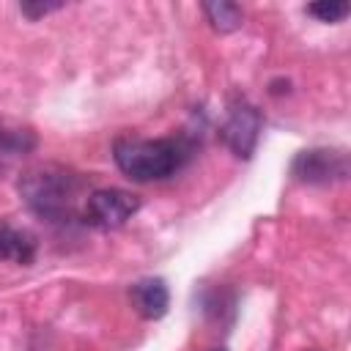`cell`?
<instances>
[{"mask_svg":"<svg viewBox=\"0 0 351 351\" xmlns=\"http://www.w3.org/2000/svg\"><path fill=\"white\" fill-rule=\"evenodd\" d=\"M137 211H140V197L118 186L93 189L90 195H85V203H82L85 222L101 230L123 228Z\"/></svg>","mask_w":351,"mask_h":351,"instance_id":"3957f363","label":"cell"},{"mask_svg":"<svg viewBox=\"0 0 351 351\" xmlns=\"http://www.w3.org/2000/svg\"><path fill=\"white\" fill-rule=\"evenodd\" d=\"M38 252V239L27 228L0 219V261L14 266H30Z\"/></svg>","mask_w":351,"mask_h":351,"instance_id":"ba28073f","label":"cell"},{"mask_svg":"<svg viewBox=\"0 0 351 351\" xmlns=\"http://www.w3.org/2000/svg\"><path fill=\"white\" fill-rule=\"evenodd\" d=\"M261 126H263V118H261V110L247 101V99H236L228 110V118L222 123V140L225 145L239 156V159H250L255 145H258V137H261Z\"/></svg>","mask_w":351,"mask_h":351,"instance_id":"277c9868","label":"cell"},{"mask_svg":"<svg viewBox=\"0 0 351 351\" xmlns=\"http://www.w3.org/2000/svg\"><path fill=\"white\" fill-rule=\"evenodd\" d=\"M192 145L186 137H132L123 134L112 143V159L118 170L140 184L170 178L189 159Z\"/></svg>","mask_w":351,"mask_h":351,"instance_id":"6da1fadb","label":"cell"},{"mask_svg":"<svg viewBox=\"0 0 351 351\" xmlns=\"http://www.w3.org/2000/svg\"><path fill=\"white\" fill-rule=\"evenodd\" d=\"M36 143H38V137L27 123L0 118V176H5L27 154H33Z\"/></svg>","mask_w":351,"mask_h":351,"instance_id":"8992f818","label":"cell"},{"mask_svg":"<svg viewBox=\"0 0 351 351\" xmlns=\"http://www.w3.org/2000/svg\"><path fill=\"white\" fill-rule=\"evenodd\" d=\"M203 14L208 19V25L219 33H233L244 25V11L241 5L236 3H228V0H211V3H203Z\"/></svg>","mask_w":351,"mask_h":351,"instance_id":"9c48e42d","label":"cell"},{"mask_svg":"<svg viewBox=\"0 0 351 351\" xmlns=\"http://www.w3.org/2000/svg\"><path fill=\"white\" fill-rule=\"evenodd\" d=\"M58 8H63V5L60 3H22L19 5V11L25 16H30V19H38V16H44L49 11H58Z\"/></svg>","mask_w":351,"mask_h":351,"instance_id":"8fae6325","label":"cell"},{"mask_svg":"<svg viewBox=\"0 0 351 351\" xmlns=\"http://www.w3.org/2000/svg\"><path fill=\"white\" fill-rule=\"evenodd\" d=\"M208 351H225V348H208Z\"/></svg>","mask_w":351,"mask_h":351,"instance_id":"7c38bea8","label":"cell"},{"mask_svg":"<svg viewBox=\"0 0 351 351\" xmlns=\"http://www.w3.org/2000/svg\"><path fill=\"white\" fill-rule=\"evenodd\" d=\"M348 11H351V5L343 3V0H329V3H313V5H307V14L315 16V19H321V22H343L348 16Z\"/></svg>","mask_w":351,"mask_h":351,"instance_id":"30bf717a","label":"cell"},{"mask_svg":"<svg viewBox=\"0 0 351 351\" xmlns=\"http://www.w3.org/2000/svg\"><path fill=\"white\" fill-rule=\"evenodd\" d=\"M291 173L302 181V184H332L348 176V156L343 151H332V148H310V151H299Z\"/></svg>","mask_w":351,"mask_h":351,"instance_id":"5b68a950","label":"cell"},{"mask_svg":"<svg viewBox=\"0 0 351 351\" xmlns=\"http://www.w3.org/2000/svg\"><path fill=\"white\" fill-rule=\"evenodd\" d=\"M19 195L41 219L63 222L77 211L82 197V178L63 165H36L19 176Z\"/></svg>","mask_w":351,"mask_h":351,"instance_id":"7a4b0ae2","label":"cell"},{"mask_svg":"<svg viewBox=\"0 0 351 351\" xmlns=\"http://www.w3.org/2000/svg\"><path fill=\"white\" fill-rule=\"evenodd\" d=\"M129 299H132V307L137 310V315L145 321H159L170 307V291L162 277L137 280L129 288Z\"/></svg>","mask_w":351,"mask_h":351,"instance_id":"52a82bcc","label":"cell"}]
</instances>
